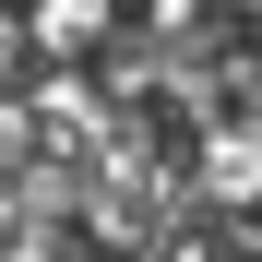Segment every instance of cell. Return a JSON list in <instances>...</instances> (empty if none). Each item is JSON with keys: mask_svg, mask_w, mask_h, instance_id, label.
Here are the masks:
<instances>
[{"mask_svg": "<svg viewBox=\"0 0 262 262\" xmlns=\"http://www.w3.org/2000/svg\"><path fill=\"white\" fill-rule=\"evenodd\" d=\"M203 191H214V203H250V191H262V119H238V131L203 143Z\"/></svg>", "mask_w": 262, "mask_h": 262, "instance_id": "1", "label": "cell"}, {"mask_svg": "<svg viewBox=\"0 0 262 262\" xmlns=\"http://www.w3.org/2000/svg\"><path fill=\"white\" fill-rule=\"evenodd\" d=\"M36 36H60V48H83V36H107V0H48V12H36Z\"/></svg>", "mask_w": 262, "mask_h": 262, "instance_id": "2", "label": "cell"}]
</instances>
